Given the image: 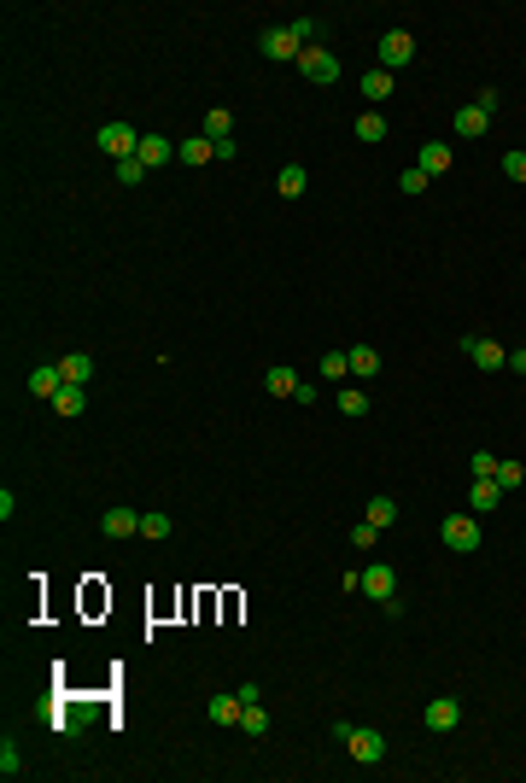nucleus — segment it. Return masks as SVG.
<instances>
[{
	"instance_id": "35",
	"label": "nucleus",
	"mask_w": 526,
	"mask_h": 783,
	"mask_svg": "<svg viewBox=\"0 0 526 783\" xmlns=\"http://www.w3.org/2000/svg\"><path fill=\"white\" fill-rule=\"evenodd\" d=\"M398 194H410V199L427 194V176H421V170H403V176H398Z\"/></svg>"
},
{
	"instance_id": "17",
	"label": "nucleus",
	"mask_w": 526,
	"mask_h": 783,
	"mask_svg": "<svg viewBox=\"0 0 526 783\" xmlns=\"http://www.w3.org/2000/svg\"><path fill=\"white\" fill-rule=\"evenodd\" d=\"M205 140H211V146H222V140H235V112H228V106L205 112Z\"/></svg>"
},
{
	"instance_id": "25",
	"label": "nucleus",
	"mask_w": 526,
	"mask_h": 783,
	"mask_svg": "<svg viewBox=\"0 0 526 783\" xmlns=\"http://www.w3.org/2000/svg\"><path fill=\"white\" fill-rule=\"evenodd\" d=\"M363 520H369V526H380V532H387L392 520H398V503H392V497H369V515H363Z\"/></svg>"
},
{
	"instance_id": "8",
	"label": "nucleus",
	"mask_w": 526,
	"mask_h": 783,
	"mask_svg": "<svg viewBox=\"0 0 526 783\" xmlns=\"http://www.w3.org/2000/svg\"><path fill=\"white\" fill-rule=\"evenodd\" d=\"M363 597H369V602H392V597H398V573H392L387 561L363 567Z\"/></svg>"
},
{
	"instance_id": "5",
	"label": "nucleus",
	"mask_w": 526,
	"mask_h": 783,
	"mask_svg": "<svg viewBox=\"0 0 526 783\" xmlns=\"http://www.w3.org/2000/svg\"><path fill=\"white\" fill-rule=\"evenodd\" d=\"M94 140H100V153H106V158H117V164L140 153V135H135V129H129V123H106V129H100Z\"/></svg>"
},
{
	"instance_id": "24",
	"label": "nucleus",
	"mask_w": 526,
	"mask_h": 783,
	"mask_svg": "<svg viewBox=\"0 0 526 783\" xmlns=\"http://www.w3.org/2000/svg\"><path fill=\"white\" fill-rule=\"evenodd\" d=\"M351 375H363V380L380 375V351H374V345H351Z\"/></svg>"
},
{
	"instance_id": "26",
	"label": "nucleus",
	"mask_w": 526,
	"mask_h": 783,
	"mask_svg": "<svg viewBox=\"0 0 526 783\" xmlns=\"http://www.w3.org/2000/svg\"><path fill=\"white\" fill-rule=\"evenodd\" d=\"M357 140H369V146H374V140H387V117H380V112H363L357 117Z\"/></svg>"
},
{
	"instance_id": "38",
	"label": "nucleus",
	"mask_w": 526,
	"mask_h": 783,
	"mask_svg": "<svg viewBox=\"0 0 526 783\" xmlns=\"http://www.w3.org/2000/svg\"><path fill=\"white\" fill-rule=\"evenodd\" d=\"M509 368H514V375H526V345H521V351H509Z\"/></svg>"
},
{
	"instance_id": "36",
	"label": "nucleus",
	"mask_w": 526,
	"mask_h": 783,
	"mask_svg": "<svg viewBox=\"0 0 526 783\" xmlns=\"http://www.w3.org/2000/svg\"><path fill=\"white\" fill-rule=\"evenodd\" d=\"M503 176H509V182H526V153H503Z\"/></svg>"
},
{
	"instance_id": "15",
	"label": "nucleus",
	"mask_w": 526,
	"mask_h": 783,
	"mask_svg": "<svg viewBox=\"0 0 526 783\" xmlns=\"http://www.w3.org/2000/svg\"><path fill=\"white\" fill-rule=\"evenodd\" d=\"M100 532H106V538H135V532H140V515H135V509H106Z\"/></svg>"
},
{
	"instance_id": "22",
	"label": "nucleus",
	"mask_w": 526,
	"mask_h": 783,
	"mask_svg": "<svg viewBox=\"0 0 526 783\" xmlns=\"http://www.w3.org/2000/svg\"><path fill=\"white\" fill-rule=\"evenodd\" d=\"M275 187H281V199H299V194L310 187V170H305V164H287V170L275 176Z\"/></svg>"
},
{
	"instance_id": "28",
	"label": "nucleus",
	"mask_w": 526,
	"mask_h": 783,
	"mask_svg": "<svg viewBox=\"0 0 526 783\" xmlns=\"http://www.w3.org/2000/svg\"><path fill=\"white\" fill-rule=\"evenodd\" d=\"M170 532H176V526H170V515H164V509L140 515V538H170Z\"/></svg>"
},
{
	"instance_id": "33",
	"label": "nucleus",
	"mask_w": 526,
	"mask_h": 783,
	"mask_svg": "<svg viewBox=\"0 0 526 783\" xmlns=\"http://www.w3.org/2000/svg\"><path fill=\"white\" fill-rule=\"evenodd\" d=\"M18 771H24V766H18V742L6 737V742H0V778H18Z\"/></svg>"
},
{
	"instance_id": "20",
	"label": "nucleus",
	"mask_w": 526,
	"mask_h": 783,
	"mask_svg": "<svg viewBox=\"0 0 526 783\" xmlns=\"http://www.w3.org/2000/svg\"><path fill=\"white\" fill-rule=\"evenodd\" d=\"M263 386L275 392V398H299V386H305V380L292 375V368H287V363H275V368H269V375H263Z\"/></svg>"
},
{
	"instance_id": "37",
	"label": "nucleus",
	"mask_w": 526,
	"mask_h": 783,
	"mask_svg": "<svg viewBox=\"0 0 526 783\" xmlns=\"http://www.w3.org/2000/svg\"><path fill=\"white\" fill-rule=\"evenodd\" d=\"M374 538H380V526H369V520H357V526H351V544H357V550H369Z\"/></svg>"
},
{
	"instance_id": "9",
	"label": "nucleus",
	"mask_w": 526,
	"mask_h": 783,
	"mask_svg": "<svg viewBox=\"0 0 526 783\" xmlns=\"http://www.w3.org/2000/svg\"><path fill=\"white\" fill-rule=\"evenodd\" d=\"M457 725H462V701L457 696H433L427 701V731L444 737V731H457Z\"/></svg>"
},
{
	"instance_id": "13",
	"label": "nucleus",
	"mask_w": 526,
	"mask_h": 783,
	"mask_svg": "<svg viewBox=\"0 0 526 783\" xmlns=\"http://www.w3.org/2000/svg\"><path fill=\"white\" fill-rule=\"evenodd\" d=\"M140 164H147V170H158V164H170V158H176V140H170V135H140Z\"/></svg>"
},
{
	"instance_id": "14",
	"label": "nucleus",
	"mask_w": 526,
	"mask_h": 783,
	"mask_svg": "<svg viewBox=\"0 0 526 783\" xmlns=\"http://www.w3.org/2000/svg\"><path fill=\"white\" fill-rule=\"evenodd\" d=\"M59 375H65V386H88L94 380V357L88 351H70V357H59Z\"/></svg>"
},
{
	"instance_id": "1",
	"label": "nucleus",
	"mask_w": 526,
	"mask_h": 783,
	"mask_svg": "<svg viewBox=\"0 0 526 783\" xmlns=\"http://www.w3.org/2000/svg\"><path fill=\"white\" fill-rule=\"evenodd\" d=\"M439 538L457 550V556H474V550H480V515H468V509H462V515H444Z\"/></svg>"
},
{
	"instance_id": "10",
	"label": "nucleus",
	"mask_w": 526,
	"mask_h": 783,
	"mask_svg": "<svg viewBox=\"0 0 526 783\" xmlns=\"http://www.w3.org/2000/svg\"><path fill=\"white\" fill-rule=\"evenodd\" d=\"M240 714H246L240 690H222V696H211V701H205V719H211V725H240Z\"/></svg>"
},
{
	"instance_id": "23",
	"label": "nucleus",
	"mask_w": 526,
	"mask_h": 783,
	"mask_svg": "<svg viewBox=\"0 0 526 783\" xmlns=\"http://www.w3.org/2000/svg\"><path fill=\"white\" fill-rule=\"evenodd\" d=\"M53 409H59L65 421L83 415V409H88V392H83V386H59V392H53Z\"/></svg>"
},
{
	"instance_id": "2",
	"label": "nucleus",
	"mask_w": 526,
	"mask_h": 783,
	"mask_svg": "<svg viewBox=\"0 0 526 783\" xmlns=\"http://www.w3.org/2000/svg\"><path fill=\"white\" fill-rule=\"evenodd\" d=\"M346 748H351L357 766H380V760H387V737H380L374 725H351L346 731Z\"/></svg>"
},
{
	"instance_id": "19",
	"label": "nucleus",
	"mask_w": 526,
	"mask_h": 783,
	"mask_svg": "<svg viewBox=\"0 0 526 783\" xmlns=\"http://www.w3.org/2000/svg\"><path fill=\"white\" fill-rule=\"evenodd\" d=\"M485 129H491V112H480V106H462L457 112V135L462 140H480Z\"/></svg>"
},
{
	"instance_id": "4",
	"label": "nucleus",
	"mask_w": 526,
	"mask_h": 783,
	"mask_svg": "<svg viewBox=\"0 0 526 783\" xmlns=\"http://www.w3.org/2000/svg\"><path fill=\"white\" fill-rule=\"evenodd\" d=\"M299 70H305V83H339V53H328V47H305L299 53Z\"/></svg>"
},
{
	"instance_id": "34",
	"label": "nucleus",
	"mask_w": 526,
	"mask_h": 783,
	"mask_svg": "<svg viewBox=\"0 0 526 783\" xmlns=\"http://www.w3.org/2000/svg\"><path fill=\"white\" fill-rule=\"evenodd\" d=\"M521 479H526V468H521V462H498V486H503V491H514Z\"/></svg>"
},
{
	"instance_id": "31",
	"label": "nucleus",
	"mask_w": 526,
	"mask_h": 783,
	"mask_svg": "<svg viewBox=\"0 0 526 783\" xmlns=\"http://www.w3.org/2000/svg\"><path fill=\"white\" fill-rule=\"evenodd\" d=\"M498 462H503V456H491V450H474L468 468H474V479H498Z\"/></svg>"
},
{
	"instance_id": "32",
	"label": "nucleus",
	"mask_w": 526,
	"mask_h": 783,
	"mask_svg": "<svg viewBox=\"0 0 526 783\" xmlns=\"http://www.w3.org/2000/svg\"><path fill=\"white\" fill-rule=\"evenodd\" d=\"M117 182H124V187H140V182H147V164H140V158H124V164H117Z\"/></svg>"
},
{
	"instance_id": "29",
	"label": "nucleus",
	"mask_w": 526,
	"mask_h": 783,
	"mask_svg": "<svg viewBox=\"0 0 526 783\" xmlns=\"http://www.w3.org/2000/svg\"><path fill=\"white\" fill-rule=\"evenodd\" d=\"M240 731H246V737H263V731H269V714H263V701H251L246 714H240Z\"/></svg>"
},
{
	"instance_id": "6",
	"label": "nucleus",
	"mask_w": 526,
	"mask_h": 783,
	"mask_svg": "<svg viewBox=\"0 0 526 783\" xmlns=\"http://www.w3.org/2000/svg\"><path fill=\"white\" fill-rule=\"evenodd\" d=\"M410 59H416V36H410V29H387V36H380V70L398 76V65H410Z\"/></svg>"
},
{
	"instance_id": "16",
	"label": "nucleus",
	"mask_w": 526,
	"mask_h": 783,
	"mask_svg": "<svg viewBox=\"0 0 526 783\" xmlns=\"http://www.w3.org/2000/svg\"><path fill=\"white\" fill-rule=\"evenodd\" d=\"M65 386V375H59V363H42V368H29V392H36V398H47V404H53V392Z\"/></svg>"
},
{
	"instance_id": "30",
	"label": "nucleus",
	"mask_w": 526,
	"mask_h": 783,
	"mask_svg": "<svg viewBox=\"0 0 526 783\" xmlns=\"http://www.w3.org/2000/svg\"><path fill=\"white\" fill-rule=\"evenodd\" d=\"M339 409H346L351 421H363L369 415V392H339Z\"/></svg>"
},
{
	"instance_id": "12",
	"label": "nucleus",
	"mask_w": 526,
	"mask_h": 783,
	"mask_svg": "<svg viewBox=\"0 0 526 783\" xmlns=\"http://www.w3.org/2000/svg\"><path fill=\"white\" fill-rule=\"evenodd\" d=\"M498 503H503V486H498V479H474V486H468V515H491Z\"/></svg>"
},
{
	"instance_id": "11",
	"label": "nucleus",
	"mask_w": 526,
	"mask_h": 783,
	"mask_svg": "<svg viewBox=\"0 0 526 783\" xmlns=\"http://www.w3.org/2000/svg\"><path fill=\"white\" fill-rule=\"evenodd\" d=\"M450 164H457V153H450L444 140H427V146H421V153H416V170H421V176H427V182H433V176H444V170H450Z\"/></svg>"
},
{
	"instance_id": "27",
	"label": "nucleus",
	"mask_w": 526,
	"mask_h": 783,
	"mask_svg": "<svg viewBox=\"0 0 526 783\" xmlns=\"http://www.w3.org/2000/svg\"><path fill=\"white\" fill-rule=\"evenodd\" d=\"M351 375V351H328L322 357V380H346Z\"/></svg>"
},
{
	"instance_id": "21",
	"label": "nucleus",
	"mask_w": 526,
	"mask_h": 783,
	"mask_svg": "<svg viewBox=\"0 0 526 783\" xmlns=\"http://www.w3.org/2000/svg\"><path fill=\"white\" fill-rule=\"evenodd\" d=\"M176 158H181V164H211V158H217V146H211V140L205 135H194V140H181V146H176Z\"/></svg>"
},
{
	"instance_id": "7",
	"label": "nucleus",
	"mask_w": 526,
	"mask_h": 783,
	"mask_svg": "<svg viewBox=\"0 0 526 783\" xmlns=\"http://www.w3.org/2000/svg\"><path fill=\"white\" fill-rule=\"evenodd\" d=\"M258 47H263V59H292V65H299V53H305V42L292 36V24L287 29H263Z\"/></svg>"
},
{
	"instance_id": "3",
	"label": "nucleus",
	"mask_w": 526,
	"mask_h": 783,
	"mask_svg": "<svg viewBox=\"0 0 526 783\" xmlns=\"http://www.w3.org/2000/svg\"><path fill=\"white\" fill-rule=\"evenodd\" d=\"M462 357H468L480 375H498V368H509V351L498 345V339H480V334H468L462 339Z\"/></svg>"
},
{
	"instance_id": "18",
	"label": "nucleus",
	"mask_w": 526,
	"mask_h": 783,
	"mask_svg": "<svg viewBox=\"0 0 526 783\" xmlns=\"http://www.w3.org/2000/svg\"><path fill=\"white\" fill-rule=\"evenodd\" d=\"M392 88H398V76H392V70H363V99H374V106H380V99H392Z\"/></svg>"
}]
</instances>
